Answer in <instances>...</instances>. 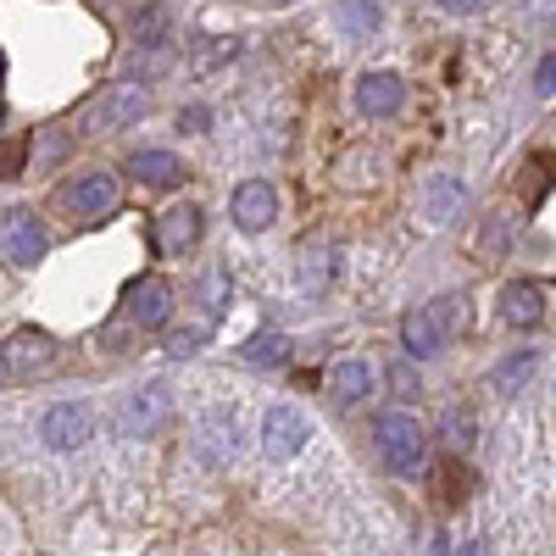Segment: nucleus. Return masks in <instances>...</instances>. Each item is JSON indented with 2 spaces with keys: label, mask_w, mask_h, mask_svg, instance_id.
I'll return each mask as SVG.
<instances>
[{
  "label": "nucleus",
  "mask_w": 556,
  "mask_h": 556,
  "mask_svg": "<svg viewBox=\"0 0 556 556\" xmlns=\"http://www.w3.org/2000/svg\"><path fill=\"white\" fill-rule=\"evenodd\" d=\"M374 434H379V456L390 462V473H417L424 468L429 434H424V424H417L412 412H384Z\"/></svg>",
  "instance_id": "1"
},
{
  "label": "nucleus",
  "mask_w": 556,
  "mask_h": 556,
  "mask_svg": "<svg viewBox=\"0 0 556 556\" xmlns=\"http://www.w3.org/2000/svg\"><path fill=\"white\" fill-rule=\"evenodd\" d=\"M306 440H312V417L301 406H273L262 417V451L273 462H295L306 451Z\"/></svg>",
  "instance_id": "2"
},
{
  "label": "nucleus",
  "mask_w": 556,
  "mask_h": 556,
  "mask_svg": "<svg viewBox=\"0 0 556 556\" xmlns=\"http://www.w3.org/2000/svg\"><path fill=\"white\" fill-rule=\"evenodd\" d=\"M167 412H173V395H167V384H139L128 401H123V412H117V429L123 434H156L162 424H167Z\"/></svg>",
  "instance_id": "3"
},
{
  "label": "nucleus",
  "mask_w": 556,
  "mask_h": 556,
  "mask_svg": "<svg viewBox=\"0 0 556 556\" xmlns=\"http://www.w3.org/2000/svg\"><path fill=\"white\" fill-rule=\"evenodd\" d=\"M0 245H7V256L17 267H34L45 256V228L28 206H12V212H0Z\"/></svg>",
  "instance_id": "4"
},
{
  "label": "nucleus",
  "mask_w": 556,
  "mask_h": 556,
  "mask_svg": "<svg viewBox=\"0 0 556 556\" xmlns=\"http://www.w3.org/2000/svg\"><path fill=\"white\" fill-rule=\"evenodd\" d=\"M0 362H7V374H17V379L45 374V367L56 362V340L39 334V329H23V334H12L7 345H0Z\"/></svg>",
  "instance_id": "5"
},
{
  "label": "nucleus",
  "mask_w": 556,
  "mask_h": 556,
  "mask_svg": "<svg viewBox=\"0 0 556 556\" xmlns=\"http://www.w3.org/2000/svg\"><path fill=\"white\" fill-rule=\"evenodd\" d=\"M401 101H406V84L395 73L374 67V73L356 78V112L362 117H390V112H401Z\"/></svg>",
  "instance_id": "6"
},
{
  "label": "nucleus",
  "mask_w": 556,
  "mask_h": 556,
  "mask_svg": "<svg viewBox=\"0 0 556 556\" xmlns=\"http://www.w3.org/2000/svg\"><path fill=\"white\" fill-rule=\"evenodd\" d=\"M401 345H406V356H434L445 345V312L440 306H412L401 317Z\"/></svg>",
  "instance_id": "7"
},
{
  "label": "nucleus",
  "mask_w": 556,
  "mask_h": 556,
  "mask_svg": "<svg viewBox=\"0 0 556 556\" xmlns=\"http://www.w3.org/2000/svg\"><path fill=\"white\" fill-rule=\"evenodd\" d=\"M273 217H278V195H273V184L245 178L240 190H235V223L245 228V235H262V228H273Z\"/></svg>",
  "instance_id": "8"
},
{
  "label": "nucleus",
  "mask_w": 556,
  "mask_h": 556,
  "mask_svg": "<svg viewBox=\"0 0 556 556\" xmlns=\"http://www.w3.org/2000/svg\"><path fill=\"white\" fill-rule=\"evenodd\" d=\"M128 312L139 329H162L167 312H173V290H167V278H134L128 285Z\"/></svg>",
  "instance_id": "9"
},
{
  "label": "nucleus",
  "mask_w": 556,
  "mask_h": 556,
  "mask_svg": "<svg viewBox=\"0 0 556 556\" xmlns=\"http://www.w3.org/2000/svg\"><path fill=\"white\" fill-rule=\"evenodd\" d=\"M540 317H545V290L534 278H518V285L501 290V323L506 329H534Z\"/></svg>",
  "instance_id": "10"
},
{
  "label": "nucleus",
  "mask_w": 556,
  "mask_h": 556,
  "mask_svg": "<svg viewBox=\"0 0 556 556\" xmlns=\"http://www.w3.org/2000/svg\"><path fill=\"white\" fill-rule=\"evenodd\" d=\"M39 434L51 451H78L89 440V412L84 406H51L39 417Z\"/></svg>",
  "instance_id": "11"
},
{
  "label": "nucleus",
  "mask_w": 556,
  "mask_h": 556,
  "mask_svg": "<svg viewBox=\"0 0 556 556\" xmlns=\"http://www.w3.org/2000/svg\"><path fill=\"white\" fill-rule=\"evenodd\" d=\"M128 178L146 184V190H173V184H184V162L173 151H134L128 156Z\"/></svg>",
  "instance_id": "12"
},
{
  "label": "nucleus",
  "mask_w": 556,
  "mask_h": 556,
  "mask_svg": "<svg viewBox=\"0 0 556 556\" xmlns=\"http://www.w3.org/2000/svg\"><path fill=\"white\" fill-rule=\"evenodd\" d=\"M112 201H117V178L112 173H89V178H78L73 190H67L73 217H106Z\"/></svg>",
  "instance_id": "13"
},
{
  "label": "nucleus",
  "mask_w": 556,
  "mask_h": 556,
  "mask_svg": "<svg viewBox=\"0 0 556 556\" xmlns=\"http://www.w3.org/2000/svg\"><path fill=\"white\" fill-rule=\"evenodd\" d=\"M156 235H162V245H167V251H190V245L201 240V206L184 201V206L162 212V228H156Z\"/></svg>",
  "instance_id": "14"
},
{
  "label": "nucleus",
  "mask_w": 556,
  "mask_h": 556,
  "mask_svg": "<svg viewBox=\"0 0 556 556\" xmlns=\"http://www.w3.org/2000/svg\"><path fill=\"white\" fill-rule=\"evenodd\" d=\"M139 112H146V89H139V84H117L112 96L96 106L89 128H112V123H123V117H139Z\"/></svg>",
  "instance_id": "15"
},
{
  "label": "nucleus",
  "mask_w": 556,
  "mask_h": 556,
  "mask_svg": "<svg viewBox=\"0 0 556 556\" xmlns=\"http://www.w3.org/2000/svg\"><path fill=\"white\" fill-rule=\"evenodd\" d=\"M329 390H334V401H362L367 390H374V367H367L362 356L340 362L334 374H329Z\"/></svg>",
  "instance_id": "16"
},
{
  "label": "nucleus",
  "mask_w": 556,
  "mask_h": 556,
  "mask_svg": "<svg viewBox=\"0 0 556 556\" xmlns=\"http://www.w3.org/2000/svg\"><path fill=\"white\" fill-rule=\"evenodd\" d=\"M379 23H384L379 0H345V7H340V28H345V39H374Z\"/></svg>",
  "instance_id": "17"
},
{
  "label": "nucleus",
  "mask_w": 556,
  "mask_h": 556,
  "mask_svg": "<svg viewBox=\"0 0 556 556\" xmlns=\"http://www.w3.org/2000/svg\"><path fill=\"white\" fill-rule=\"evenodd\" d=\"M201 456H212V462L235 456V440H228V417L223 412L217 417H201Z\"/></svg>",
  "instance_id": "18"
},
{
  "label": "nucleus",
  "mask_w": 556,
  "mask_h": 556,
  "mask_svg": "<svg viewBox=\"0 0 556 556\" xmlns=\"http://www.w3.org/2000/svg\"><path fill=\"white\" fill-rule=\"evenodd\" d=\"M285 356H290V340H285V334H273V329L245 340V362H256V367H278Z\"/></svg>",
  "instance_id": "19"
},
{
  "label": "nucleus",
  "mask_w": 556,
  "mask_h": 556,
  "mask_svg": "<svg viewBox=\"0 0 556 556\" xmlns=\"http://www.w3.org/2000/svg\"><path fill=\"white\" fill-rule=\"evenodd\" d=\"M128 28H134V45H162L167 39V7H139Z\"/></svg>",
  "instance_id": "20"
},
{
  "label": "nucleus",
  "mask_w": 556,
  "mask_h": 556,
  "mask_svg": "<svg viewBox=\"0 0 556 556\" xmlns=\"http://www.w3.org/2000/svg\"><path fill=\"white\" fill-rule=\"evenodd\" d=\"M529 374H534V351H518V356H506V362L495 367V379H490V384H495L501 395H513Z\"/></svg>",
  "instance_id": "21"
},
{
  "label": "nucleus",
  "mask_w": 556,
  "mask_h": 556,
  "mask_svg": "<svg viewBox=\"0 0 556 556\" xmlns=\"http://www.w3.org/2000/svg\"><path fill=\"white\" fill-rule=\"evenodd\" d=\"M462 195H468V190H462V184L456 178H434L429 184V217H456V206H462Z\"/></svg>",
  "instance_id": "22"
},
{
  "label": "nucleus",
  "mask_w": 556,
  "mask_h": 556,
  "mask_svg": "<svg viewBox=\"0 0 556 556\" xmlns=\"http://www.w3.org/2000/svg\"><path fill=\"white\" fill-rule=\"evenodd\" d=\"M440 479H445V484H440V495H445V501H462V495H468V468H462V462H451V468H445Z\"/></svg>",
  "instance_id": "23"
},
{
  "label": "nucleus",
  "mask_w": 556,
  "mask_h": 556,
  "mask_svg": "<svg viewBox=\"0 0 556 556\" xmlns=\"http://www.w3.org/2000/svg\"><path fill=\"white\" fill-rule=\"evenodd\" d=\"M240 51V45L235 39H223V45H206V51H195V73H206V67H217V62H228V56H235Z\"/></svg>",
  "instance_id": "24"
},
{
  "label": "nucleus",
  "mask_w": 556,
  "mask_h": 556,
  "mask_svg": "<svg viewBox=\"0 0 556 556\" xmlns=\"http://www.w3.org/2000/svg\"><path fill=\"white\" fill-rule=\"evenodd\" d=\"M23 173V146L17 139H0V178H17Z\"/></svg>",
  "instance_id": "25"
},
{
  "label": "nucleus",
  "mask_w": 556,
  "mask_h": 556,
  "mask_svg": "<svg viewBox=\"0 0 556 556\" xmlns=\"http://www.w3.org/2000/svg\"><path fill=\"white\" fill-rule=\"evenodd\" d=\"M201 340H206L201 329H178V334L167 340V356H195V351H201Z\"/></svg>",
  "instance_id": "26"
},
{
  "label": "nucleus",
  "mask_w": 556,
  "mask_h": 556,
  "mask_svg": "<svg viewBox=\"0 0 556 556\" xmlns=\"http://www.w3.org/2000/svg\"><path fill=\"white\" fill-rule=\"evenodd\" d=\"M417 556H451V534H445V529L434 523V529H429L424 540H417Z\"/></svg>",
  "instance_id": "27"
},
{
  "label": "nucleus",
  "mask_w": 556,
  "mask_h": 556,
  "mask_svg": "<svg viewBox=\"0 0 556 556\" xmlns=\"http://www.w3.org/2000/svg\"><path fill=\"white\" fill-rule=\"evenodd\" d=\"M534 89H540V96H556V51L534 67Z\"/></svg>",
  "instance_id": "28"
},
{
  "label": "nucleus",
  "mask_w": 556,
  "mask_h": 556,
  "mask_svg": "<svg viewBox=\"0 0 556 556\" xmlns=\"http://www.w3.org/2000/svg\"><path fill=\"white\" fill-rule=\"evenodd\" d=\"M445 429H451L456 445H468V440H473V417H468V412H451V417H445Z\"/></svg>",
  "instance_id": "29"
},
{
  "label": "nucleus",
  "mask_w": 556,
  "mask_h": 556,
  "mask_svg": "<svg viewBox=\"0 0 556 556\" xmlns=\"http://www.w3.org/2000/svg\"><path fill=\"white\" fill-rule=\"evenodd\" d=\"M201 295H206V306H223V295H228V278H223V273H217V278H206Z\"/></svg>",
  "instance_id": "30"
},
{
  "label": "nucleus",
  "mask_w": 556,
  "mask_h": 556,
  "mask_svg": "<svg viewBox=\"0 0 556 556\" xmlns=\"http://www.w3.org/2000/svg\"><path fill=\"white\" fill-rule=\"evenodd\" d=\"M184 128L201 134V128H206V106H184Z\"/></svg>",
  "instance_id": "31"
},
{
  "label": "nucleus",
  "mask_w": 556,
  "mask_h": 556,
  "mask_svg": "<svg viewBox=\"0 0 556 556\" xmlns=\"http://www.w3.org/2000/svg\"><path fill=\"white\" fill-rule=\"evenodd\" d=\"M395 384H401V395H417V374H412V367H395Z\"/></svg>",
  "instance_id": "32"
},
{
  "label": "nucleus",
  "mask_w": 556,
  "mask_h": 556,
  "mask_svg": "<svg viewBox=\"0 0 556 556\" xmlns=\"http://www.w3.org/2000/svg\"><path fill=\"white\" fill-rule=\"evenodd\" d=\"M451 12H473V7H484V0H445Z\"/></svg>",
  "instance_id": "33"
},
{
  "label": "nucleus",
  "mask_w": 556,
  "mask_h": 556,
  "mask_svg": "<svg viewBox=\"0 0 556 556\" xmlns=\"http://www.w3.org/2000/svg\"><path fill=\"white\" fill-rule=\"evenodd\" d=\"M462 556H490V551H484V545H479V540H473V545H468V551H462Z\"/></svg>",
  "instance_id": "34"
}]
</instances>
